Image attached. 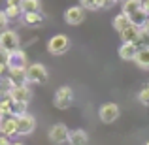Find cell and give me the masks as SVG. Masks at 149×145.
<instances>
[{
  "mask_svg": "<svg viewBox=\"0 0 149 145\" xmlns=\"http://www.w3.org/2000/svg\"><path fill=\"white\" fill-rule=\"evenodd\" d=\"M70 145H87L89 143V134L81 128H76V130H70V138H68Z\"/></svg>",
  "mask_w": 149,
  "mask_h": 145,
  "instance_id": "obj_14",
  "label": "cell"
},
{
  "mask_svg": "<svg viewBox=\"0 0 149 145\" xmlns=\"http://www.w3.org/2000/svg\"><path fill=\"white\" fill-rule=\"evenodd\" d=\"M47 138L51 139V143L55 145H62V143H68V138H70V128L66 124L58 123V124H53L47 132Z\"/></svg>",
  "mask_w": 149,
  "mask_h": 145,
  "instance_id": "obj_6",
  "label": "cell"
},
{
  "mask_svg": "<svg viewBox=\"0 0 149 145\" xmlns=\"http://www.w3.org/2000/svg\"><path fill=\"white\" fill-rule=\"evenodd\" d=\"M0 81H2V77H0Z\"/></svg>",
  "mask_w": 149,
  "mask_h": 145,
  "instance_id": "obj_37",
  "label": "cell"
},
{
  "mask_svg": "<svg viewBox=\"0 0 149 145\" xmlns=\"http://www.w3.org/2000/svg\"><path fill=\"white\" fill-rule=\"evenodd\" d=\"M79 6L83 10H89V11H96L98 6H96V0H79Z\"/></svg>",
  "mask_w": 149,
  "mask_h": 145,
  "instance_id": "obj_25",
  "label": "cell"
},
{
  "mask_svg": "<svg viewBox=\"0 0 149 145\" xmlns=\"http://www.w3.org/2000/svg\"><path fill=\"white\" fill-rule=\"evenodd\" d=\"M10 96L17 104H29L32 98V91L29 89V85H21V87H13L10 91Z\"/></svg>",
  "mask_w": 149,
  "mask_h": 145,
  "instance_id": "obj_11",
  "label": "cell"
},
{
  "mask_svg": "<svg viewBox=\"0 0 149 145\" xmlns=\"http://www.w3.org/2000/svg\"><path fill=\"white\" fill-rule=\"evenodd\" d=\"M26 76H29V83H34V85H42L47 81V68L40 62H34V64H29L26 68Z\"/></svg>",
  "mask_w": 149,
  "mask_h": 145,
  "instance_id": "obj_4",
  "label": "cell"
},
{
  "mask_svg": "<svg viewBox=\"0 0 149 145\" xmlns=\"http://www.w3.org/2000/svg\"><path fill=\"white\" fill-rule=\"evenodd\" d=\"M147 11L146 10H140V11H136L134 15H130V21H132V25H136V26H140V28H142V26H146V23H147Z\"/></svg>",
  "mask_w": 149,
  "mask_h": 145,
  "instance_id": "obj_21",
  "label": "cell"
},
{
  "mask_svg": "<svg viewBox=\"0 0 149 145\" xmlns=\"http://www.w3.org/2000/svg\"><path fill=\"white\" fill-rule=\"evenodd\" d=\"M23 0H6V6H21Z\"/></svg>",
  "mask_w": 149,
  "mask_h": 145,
  "instance_id": "obj_28",
  "label": "cell"
},
{
  "mask_svg": "<svg viewBox=\"0 0 149 145\" xmlns=\"http://www.w3.org/2000/svg\"><path fill=\"white\" fill-rule=\"evenodd\" d=\"M136 53H138V45H136V44H121L119 57L123 58V60H134Z\"/></svg>",
  "mask_w": 149,
  "mask_h": 145,
  "instance_id": "obj_16",
  "label": "cell"
},
{
  "mask_svg": "<svg viewBox=\"0 0 149 145\" xmlns=\"http://www.w3.org/2000/svg\"><path fill=\"white\" fill-rule=\"evenodd\" d=\"M2 119H4V115H2V113H0V121H2Z\"/></svg>",
  "mask_w": 149,
  "mask_h": 145,
  "instance_id": "obj_34",
  "label": "cell"
},
{
  "mask_svg": "<svg viewBox=\"0 0 149 145\" xmlns=\"http://www.w3.org/2000/svg\"><path fill=\"white\" fill-rule=\"evenodd\" d=\"M142 28H149V17H147V23H146V26H142Z\"/></svg>",
  "mask_w": 149,
  "mask_h": 145,
  "instance_id": "obj_32",
  "label": "cell"
},
{
  "mask_svg": "<svg viewBox=\"0 0 149 145\" xmlns=\"http://www.w3.org/2000/svg\"><path fill=\"white\" fill-rule=\"evenodd\" d=\"M4 13L8 15V19H10V21H13V19H17L19 15H23V10H21V6H6Z\"/></svg>",
  "mask_w": 149,
  "mask_h": 145,
  "instance_id": "obj_22",
  "label": "cell"
},
{
  "mask_svg": "<svg viewBox=\"0 0 149 145\" xmlns=\"http://www.w3.org/2000/svg\"><path fill=\"white\" fill-rule=\"evenodd\" d=\"M64 21L70 26H77L85 21V10L81 6H72L64 11Z\"/></svg>",
  "mask_w": 149,
  "mask_h": 145,
  "instance_id": "obj_9",
  "label": "cell"
},
{
  "mask_svg": "<svg viewBox=\"0 0 149 145\" xmlns=\"http://www.w3.org/2000/svg\"><path fill=\"white\" fill-rule=\"evenodd\" d=\"M134 62H136V66H138V68H142V70H149V47H142V49H138Z\"/></svg>",
  "mask_w": 149,
  "mask_h": 145,
  "instance_id": "obj_19",
  "label": "cell"
},
{
  "mask_svg": "<svg viewBox=\"0 0 149 145\" xmlns=\"http://www.w3.org/2000/svg\"><path fill=\"white\" fill-rule=\"evenodd\" d=\"M115 2H123V0H115Z\"/></svg>",
  "mask_w": 149,
  "mask_h": 145,
  "instance_id": "obj_36",
  "label": "cell"
},
{
  "mask_svg": "<svg viewBox=\"0 0 149 145\" xmlns=\"http://www.w3.org/2000/svg\"><path fill=\"white\" fill-rule=\"evenodd\" d=\"M70 49V38L66 34H55L47 42V51L53 57H61Z\"/></svg>",
  "mask_w": 149,
  "mask_h": 145,
  "instance_id": "obj_1",
  "label": "cell"
},
{
  "mask_svg": "<svg viewBox=\"0 0 149 145\" xmlns=\"http://www.w3.org/2000/svg\"><path fill=\"white\" fill-rule=\"evenodd\" d=\"M138 102L142 105H149V83H146L138 92Z\"/></svg>",
  "mask_w": 149,
  "mask_h": 145,
  "instance_id": "obj_23",
  "label": "cell"
},
{
  "mask_svg": "<svg viewBox=\"0 0 149 145\" xmlns=\"http://www.w3.org/2000/svg\"><path fill=\"white\" fill-rule=\"evenodd\" d=\"M8 25H10V19H8V15L4 13V10H0V32L8 30Z\"/></svg>",
  "mask_w": 149,
  "mask_h": 145,
  "instance_id": "obj_27",
  "label": "cell"
},
{
  "mask_svg": "<svg viewBox=\"0 0 149 145\" xmlns=\"http://www.w3.org/2000/svg\"><path fill=\"white\" fill-rule=\"evenodd\" d=\"M11 145H23V143H19V142H11Z\"/></svg>",
  "mask_w": 149,
  "mask_h": 145,
  "instance_id": "obj_33",
  "label": "cell"
},
{
  "mask_svg": "<svg viewBox=\"0 0 149 145\" xmlns=\"http://www.w3.org/2000/svg\"><path fill=\"white\" fill-rule=\"evenodd\" d=\"M115 0H96V6H98V10H109V8L115 6Z\"/></svg>",
  "mask_w": 149,
  "mask_h": 145,
  "instance_id": "obj_26",
  "label": "cell"
},
{
  "mask_svg": "<svg viewBox=\"0 0 149 145\" xmlns=\"http://www.w3.org/2000/svg\"><path fill=\"white\" fill-rule=\"evenodd\" d=\"M8 70L10 68H29V57L23 49H17V51H11L8 53V62H6Z\"/></svg>",
  "mask_w": 149,
  "mask_h": 145,
  "instance_id": "obj_8",
  "label": "cell"
},
{
  "mask_svg": "<svg viewBox=\"0 0 149 145\" xmlns=\"http://www.w3.org/2000/svg\"><path fill=\"white\" fill-rule=\"evenodd\" d=\"M140 10H143V0H123V13L127 17L134 15Z\"/></svg>",
  "mask_w": 149,
  "mask_h": 145,
  "instance_id": "obj_17",
  "label": "cell"
},
{
  "mask_svg": "<svg viewBox=\"0 0 149 145\" xmlns=\"http://www.w3.org/2000/svg\"><path fill=\"white\" fill-rule=\"evenodd\" d=\"M4 72H8V66L4 64V62H0V77H2V74Z\"/></svg>",
  "mask_w": 149,
  "mask_h": 145,
  "instance_id": "obj_30",
  "label": "cell"
},
{
  "mask_svg": "<svg viewBox=\"0 0 149 145\" xmlns=\"http://www.w3.org/2000/svg\"><path fill=\"white\" fill-rule=\"evenodd\" d=\"M21 10H23V13H40L42 11V2L40 0H23Z\"/></svg>",
  "mask_w": 149,
  "mask_h": 145,
  "instance_id": "obj_20",
  "label": "cell"
},
{
  "mask_svg": "<svg viewBox=\"0 0 149 145\" xmlns=\"http://www.w3.org/2000/svg\"><path fill=\"white\" fill-rule=\"evenodd\" d=\"M0 134L6 136V138H13V136H19L17 134V119L13 115H8L0 121Z\"/></svg>",
  "mask_w": 149,
  "mask_h": 145,
  "instance_id": "obj_10",
  "label": "cell"
},
{
  "mask_svg": "<svg viewBox=\"0 0 149 145\" xmlns=\"http://www.w3.org/2000/svg\"><path fill=\"white\" fill-rule=\"evenodd\" d=\"M74 104V91L68 85H62L55 91V98H53V105L57 109H68Z\"/></svg>",
  "mask_w": 149,
  "mask_h": 145,
  "instance_id": "obj_2",
  "label": "cell"
},
{
  "mask_svg": "<svg viewBox=\"0 0 149 145\" xmlns=\"http://www.w3.org/2000/svg\"><path fill=\"white\" fill-rule=\"evenodd\" d=\"M19 45H21V40H19V34L15 32V30L8 28V30H4V32H0V49L11 53V51L21 49Z\"/></svg>",
  "mask_w": 149,
  "mask_h": 145,
  "instance_id": "obj_3",
  "label": "cell"
},
{
  "mask_svg": "<svg viewBox=\"0 0 149 145\" xmlns=\"http://www.w3.org/2000/svg\"><path fill=\"white\" fill-rule=\"evenodd\" d=\"M111 25H113V28H115L117 32L121 34V32H123V30H127L128 26L132 25V21H130V19H128L127 15L123 13V11H121L119 15H115V17H113V23H111Z\"/></svg>",
  "mask_w": 149,
  "mask_h": 145,
  "instance_id": "obj_18",
  "label": "cell"
},
{
  "mask_svg": "<svg viewBox=\"0 0 149 145\" xmlns=\"http://www.w3.org/2000/svg\"><path fill=\"white\" fill-rule=\"evenodd\" d=\"M17 119V134L19 136H30L36 130V117L30 113H23V115L15 117Z\"/></svg>",
  "mask_w": 149,
  "mask_h": 145,
  "instance_id": "obj_7",
  "label": "cell"
},
{
  "mask_svg": "<svg viewBox=\"0 0 149 145\" xmlns=\"http://www.w3.org/2000/svg\"><path fill=\"white\" fill-rule=\"evenodd\" d=\"M8 77H10L13 87H21V85H29V76H26V68H10L8 70Z\"/></svg>",
  "mask_w": 149,
  "mask_h": 145,
  "instance_id": "obj_12",
  "label": "cell"
},
{
  "mask_svg": "<svg viewBox=\"0 0 149 145\" xmlns=\"http://www.w3.org/2000/svg\"><path fill=\"white\" fill-rule=\"evenodd\" d=\"M140 26H136V25H130L127 30H123V32L119 34L121 36V42L123 44H138V40H140Z\"/></svg>",
  "mask_w": 149,
  "mask_h": 145,
  "instance_id": "obj_13",
  "label": "cell"
},
{
  "mask_svg": "<svg viewBox=\"0 0 149 145\" xmlns=\"http://www.w3.org/2000/svg\"><path fill=\"white\" fill-rule=\"evenodd\" d=\"M23 21H25L26 26H30V28H38V26L44 25L45 21V15L42 13H23Z\"/></svg>",
  "mask_w": 149,
  "mask_h": 145,
  "instance_id": "obj_15",
  "label": "cell"
},
{
  "mask_svg": "<svg viewBox=\"0 0 149 145\" xmlns=\"http://www.w3.org/2000/svg\"><path fill=\"white\" fill-rule=\"evenodd\" d=\"M0 145H11L10 138H6V136H2V134H0Z\"/></svg>",
  "mask_w": 149,
  "mask_h": 145,
  "instance_id": "obj_29",
  "label": "cell"
},
{
  "mask_svg": "<svg viewBox=\"0 0 149 145\" xmlns=\"http://www.w3.org/2000/svg\"><path fill=\"white\" fill-rule=\"evenodd\" d=\"M138 49L142 47H149V28H142L140 30V40H138Z\"/></svg>",
  "mask_w": 149,
  "mask_h": 145,
  "instance_id": "obj_24",
  "label": "cell"
},
{
  "mask_svg": "<svg viewBox=\"0 0 149 145\" xmlns=\"http://www.w3.org/2000/svg\"><path fill=\"white\" fill-rule=\"evenodd\" d=\"M121 115V109L115 102H108V104H102L100 109H98V119L102 123L109 124V123H115Z\"/></svg>",
  "mask_w": 149,
  "mask_h": 145,
  "instance_id": "obj_5",
  "label": "cell"
},
{
  "mask_svg": "<svg viewBox=\"0 0 149 145\" xmlns=\"http://www.w3.org/2000/svg\"><path fill=\"white\" fill-rule=\"evenodd\" d=\"M143 10H146L147 15H149V0H143Z\"/></svg>",
  "mask_w": 149,
  "mask_h": 145,
  "instance_id": "obj_31",
  "label": "cell"
},
{
  "mask_svg": "<svg viewBox=\"0 0 149 145\" xmlns=\"http://www.w3.org/2000/svg\"><path fill=\"white\" fill-rule=\"evenodd\" d=\"M146 145H149V139H147V142H146Z\"/></svg>",
  "mask_w": 149,
  "mask_h": 145,
  "instance_id": "obj_35",
  "label": "cell"
}]
</instances>
